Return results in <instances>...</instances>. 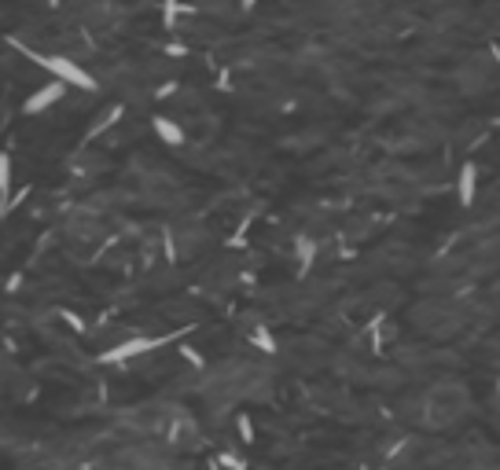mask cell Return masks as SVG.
Instances as JSON below:
<instances>
[{"label":"cell","mask_w":500,"mask_h":470,"mask_svg":"<svg viewBox=\"0 0 500 470\" xmlns=\"http://www.w3.org/2000/svg\"><path fill=\"white\" fill-rule=\"evenodd\" d=\"M8 44H15L22 56L33 63V67H41V70L52 74V77H59V81L67 85V88H81V92H96V88H99L96 77L88 74L85 67H78L74 59H67V56H41V51H30L22 41H11V37H8Z\"/></svg>","instance_id":"cell-1"},{"label":"cell","mask_w":500,"mask_h":470,"mask_svg":"<svg viewBox=\"0 0 500 470\" xmlns=\"http://www.w3.org/2000/svg\"><path fill=\"white\" fill-rule=\"evenodd\" d=\"M177 334H159V338H125V342L118 346H111L107 352H99V364H125V360H133V357H144V352H155L162 349L166 342H173Z\"/></svg>","instance_id":"cell-2"},{"label":"cell","mask_w":500,"mask_h":470,"mask_svg":"<svg viewBox=\"0 0 500 470\" xmlns=\"http://www.w3.org/2000/svg\"><path fill=\"white\" fill-rule=\"evenodd\" d=\"M63 96H67V85H63L59 77H56V81L33 88V92L26 96V103H22V111H26V114H41V111H48V107H56Z\"/></svg>","instance_id":"cell-3"},{"label":"cell","mask_w":500,"mask_h":470,"mask_svg":"<svg viewBox=\"0 0 500 470\" xmlns=\"http://www.w3.org/2000/svg\"><path fill=\"white\" fill-rule=\"evenodd\" d=\"M474 191H478V165L464 162V165H460V177H456V199H460V206H471L474 202Z\"/></svg>","instance_id":"cell-4"},{"label":"cell","mask_w":500,"mask_h":470,"mask_svg":"<svg viewBox=\"0 0 500 470\" xmlns=\"http://www.w3.org/2000/svg\"><path fill=\"white\" fill-rule=\"evenodd\" d=\"M151 129H155V136L162 143H170V147H181V143L188 140V133L173 122V118H151Z\"/></svg>","instance_id":"cell-5"},{"label":"cell","mask_w":500,"mask_h":470,"mask_svg":"<svg viewBox=\"0 0 500 470\" xmlns=\"http://www.w3.org/2000/svg\"><path fill=\"white\" fill-rule=\"evenodd\" d=\"M294 257H298L302 272L313 268V261H316V239L313 235H298V239H294Z\"/></svg>","instance_id":"cell-6"},{"label":"cell","mask_w":500,"mask_h":470,"mask_svg":"<svg viewBox=\"0 0 500 470\" xmlns=\"http://www.w3.org/2000/svg\"><path fill=\"white\" fill-rule=\"evenodd\" d=\"M122 114H125V107H122V103H114V107H111V111H107L104 118H99V122H96L92 129H88V136H104L107 129H114V125L122 122Z\"/></svg>","instance_id":"cell-7"},{"label":"cell","mask_w":500,"mask_h":470,"mask_svg":"<svg viewBox=\"0 0 500 470\" xmlns=\"http://www.w3.org/2000/svg\"><path fill=\"white\" fill-rule=\"evenodd\" d=\"M250 342L258 346L261 352H268V357H273V352H276V338L268 334V327H265V323H258V327L250 331Z\"/></svg>","instance_id":"cell-8"},{"label":"cell","mask_w":500,"mask_h":470,"mask_svg":"<svg viewBox=\"0 0 500 470\" xmlns=\"http://www.w3.org/2000/svg\"><path fill=\"white\" fill-rule=\"evenodd\" d=\"M181 11H188V4H181V0H162V26L166 30H173V22Z\"/></svg>","instance_id":"cell-9"},{"label":"cell","mask_w":500,"mask_h":470,"mask_svg":"<svg viewBox=\"0 0 500 470\" xmlns=\"http://www.w3.org/2000/svg\"><path fill=\"white\" fill-rule=\"evenodd\" d=\"M11 195V151H0V199Z\"/></svg>","instance_id":"cell-10"},{"label":"cell","mask_w":500,"mask_h":470,"mask_svg":"<svg viewBox=\"0 0 500 470\" xmlns=\"http://www.w3.org/2000/svg\"><path fill=\"white\" fill-rule=\"evenodd\" d=\"M236 430H239V437L247 441V445L254 441V423H250V415H247V412H239V415H236Z\"/></svg>","instance_id":"cell-11"},{"label":"cell","mask_w":500,"mask_h":470,"mask_svg":"<svg viewBox=\"0 0 500 470\" xmlns=\"http://www.w3.org/2000/svg\"><path fill=\"white\" fill-rule=\"evenodd\" d=\"M213 463H217V467H236V470H247V460H239V455H217Z\"/></svg>","instance_id":"cell-12"},{"label":"cell","mask_w":500,"mask_h":470,"mask_svg":"<svg viewBox=\"0 0 500 470\" xmlns=\"http://www.w3.org/2000/svg\"><path fill=\"white\" fill-rule=\"evenodd\" d=\"M181 357H184V360H191V364H195V368H202V357H199L195 349H188V346H184V349H181Z\"/></svg>","instance_id":"cell-13"},{"label":"cell","mask_w":500,"mask_h":470,"mask_svg":"<svg viewBox=\"0 0 500 470\" xmlns=\"http://www.w3.org/2000/svg\"><path fill=\"white\" fill-rule=\"evenodd\" d=\"M63 320H67V323H70V327H74V331H85V323H81V316H74V312H63Z\"/></svg>","instance_id":"cell-14"},{"label":"cell","mask_w":500,"mask_h":470,"mask_svg":"<svg viewBox=\"0 0 500 470\" xmlns=\"http://www.w3.org/2000/svg\"><path fill=\"white\" fill-rule=\"evenodd\" d=\"M177 250H173V235H166V261H173Z\"/></svg>","instance_id":"cell-15"},{"label":"cell","mask_w":500,"mask_h":470,"mask_svg":"<svg viewBox=\"0 0 500 470\" xmlns=\"http://www.w3.org/2000/svg\"><path fill=\"white\" fill-rule=\"evenodd\" d=\"M239 4H243V11H250L254 4H258V0H239Z\"/></svg>","instance_id":"cell-16"}]
</instances>
